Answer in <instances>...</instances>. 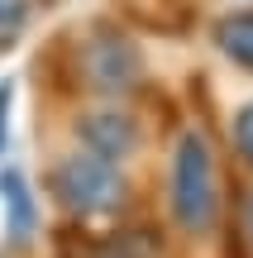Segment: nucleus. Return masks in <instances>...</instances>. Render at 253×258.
<instances>
[{"instance_id":"6","label":"nucleus","mask_w":253,"mask_h":258,"mask_svg":"<svg viewBox=\"0 0 253 258\" xmlns=\"http://www.w3.org/2000/svg\"><path fill=\"white\" fill-rule=\"evenodd\" d=\"M215 43H220V53H225V57H234L239 67H248V72H253V15H229V19H220Z\"/></svg>"},{"instance_id":"10","label":"nucleus","mask_w":253,"mask_h":258,"mask_svg":"<svg viewBox=\"0 0 253 258\" xmlns=\"http://www.w3.org/2000/svg\"><path fill=\"white\" fill-rule=\"evenodd\" d=\"M10 101H15V86H0V153H5V120H10Z\"/></svg>"},{"instance_id":"3","label":"nucleus","mask_w":253,"mask_h":258,"mask_svg":"<svg viewBox=\"0 0 253 258\" xmlns=\"http://www.w3.org/2000/svg\"><path fill=\"white\" fill-rule=\"evenodd\" d=\"M76 67H81L86 91L110 96V101L129 96L134 86L143 82V53H139L124 34H110V29H101V34H91V38L81 43Z\"/></svg>"},{"instance_id":"11","label":"nucleus","mask_w":253,"mask_h":258,"mask_svg":"<svg viewBox=\"0 0 253 258\" xmlns=\"http://www.w3.org/2000/svg\"><path fill=\"white\" fill-rule=\"evenodd\" d=\"M244 234H248V244H253V196L244 201Z\"/></svg>"},{"instance_id":"1","label":"nucleus","mask_w":253,"mask_h":258,"mask_svg":"<svg viewBox=\"0 0 253 258\" xmlns=\"http://www.w3.org/2000/svg\"><path fill=\"white\" fill-rule=\"evenodd\" d=\"M220 215V186H215V158L210 144L187 129L177 139V153H172V220L187 234H206Z\"/></svg>"},{"instance_id":"5","label":"nucleus","mask_w":253,"mask_h":258,"mask_svg":"<svg viewBox=\"0 0 253 258\" xmlns=\"http://www.w3.org/2000/svg\"><path fill=\"white\" fill-rule=\"evenodd\" d=\"M0 201H5V230L15 244L34 239V225H38V206L34 191H29V177L19 167H0Z\"/></svg>"},{"instance_id":"7","label":"nucleus","mask_w":253,"mask_h":258,"mask_svg":"<svg viewBox=\"0 0 253 258\" xmlns=\"http://www.w3.org/2000/svg\"><path fill=\"white\" fill-rule=\"evenodd\" d=\"M91 258H158V239L148 230H124V234H105L91 249Z\"/></svg>"},{"instance_id":"9","label":"nucleus","mask_w":253,"mask_h":258,"mask_svg":"<svg viewBox=\"0 0 253 258\" xmlns=\"http://www.w3.org/2000/svg\"><path fill=\"white\" fill-rule=\"evenodd\" d=\"M234 148H239V153H244L248 163H253V101L244 105V110H239V120H234Z\"/></svg>"},{"instance_id":"8","label":"nucleus","mask_w":253,"mask_h":258,"mask_svg":"<svg viewBox=\"0 0 253 258\" xmlns=\"http://www.w3.org/2000/svg\"><path fill=\"white\" fill-rule=\"evenodd\" d=\"M29 24V0H0V48H10Z\"/></svg>"},{"instance_id":"2","label":"nucleus","mask_w":253,"mask_h":258,"mask_svg":"<svg viewBox=\"0 0 253 258\" xmlns=\"http://www.w3.org/2000/svg\"><path fill=\"white\" fill-rule=\"evenodd\" d=\"M53 196L72 215H105L124 201V172L110 158L91 153V148H76L53 167Z\"/></svg>"},{"instance_id":"4","label":"nucleus","mask_w":253,"mask_h":258,"mask_svg":"<svg viewBox=\"0 0 253 258\" xmlns=\"http://www.w3.org/2000/svg\"><path fill=\"white\" fill-rule=\"evenodd\" d=\"M76 139L81 148L110 158V163H124V158L139 148V124L129 120L124 110H86L76 120Z\"/></svg>"}]
</instances>
